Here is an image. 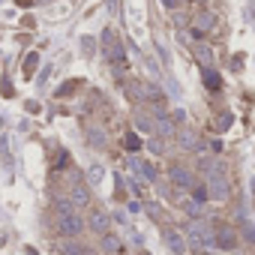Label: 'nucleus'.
<instances>
[{
	"label": "nucleus",
	"mask_w": 255,
	"mask_h": 255,
	"mask_svg": "<svg viewBox=\"0 0 255 255\" xmlns=\"http://www.w3.org/2000/svg\"><path fill=\"white\" fill-rule=\"evenodd\" d=\"M57 228H60L63 237H78V234L84 231V219L75 213V207H72L66 198L57 201Z\"/></svg>",
	"instance_id": "f257e3e1"
},
{
	"label": "nucleus",
	"mask_w": 255,
	"mask_h": 255,
	"mask_svg": "<svg viewBox=\"0 0 255 255\" xmlns=\"http://www.w3.org/2000/svg\"><path fill=\"white\" fill-rule=\"evenodd\" d=\"M60 252H63V255H84V249H81L78 243H63Z\"/></svg>",
	"instance_id": "dca6fc26"
},
{
	"label": "nucleus",
	"mask_w": 255,
	"mask_h": 255,
	"mask_svg": "<svg viewBox=\"0 0 255 255\" xmlns=\"http://www.w3.org/2000/svg\"><path fill=\"white\" fill-rule=\"evenodd\" d=\"M180 147H183V150H192V147H195V132H192V129H183V132H180Z\"/></svg>",
	"instance_id": "ddd939ff"
},
{
	"label": "nucleus",
	"mask_w": 255,
	"mask_h": 255,
	"mask_svg": "<svg viewBox=\"0 0 255 255\" xmlns=\"http://www.w3.org/2000/svg\"><path fill=\"white\" fill-rule=\"evenodd\" d=\"M156 129H159V135H162V138H165V135H168V138L174 135V126H171V120H168L165 114H159V117H156Z\"/></svg>",
	"instance_id": "9d476101"
},
{
	"label": "nucleus",
	"mask_w": 255,
	"mask_h": 255,
	"mask_svg": "<svg viewBox=\"0 0 255 255\" xmlns=\"http://www.w3.org/2000/svg\"><path fill=\"white\" fill-rule=\"evenodd\" d=\"M150 150H153V153H165V150H162V138H153V141H150Z\"/></svg>",
	"instance_id": "5701e85b"
},
{
	"label": "nucleus",
	"mask_w": 255,
	"mask_h": 255,
	"mask_svg": "<svg viewBox=\"0 0 255 255\" xmlns=\"http://www.w3.org/2000/svg\"><path fill=\"white\" fill-rule=\"evenodd\" d=\"M213 246H219V249H234V246H237V234L222 228V231L213 234Z\"/></svg>",
	"instance_id": "0eeeda50"
},
{
	"label": "nucleus",
	"mask_w": 255,
	"mask_h": 255,
	"mask_svg": "<svg viewBox=\"0 0 255 255\" xmlns=\"http://www.w3.org/2000/svg\"><path fill=\"white\" fill-rule=\"evenodd\" d=\"M90 141L102 147V144H105V135H102V132H96V129H90Z\"/></svg>",
	"instance_id": "412c9836"
},
{
	"label": "nucleus",
	"mask_w": 255,
	"mask_h": 255,
	"mask_svg": "<svg viewBox=\"0 0 255 255\" xmlns=\"http://www.w3.org/2000/svg\"><path fill=\"white\" fill-rule=\"evenodd\" d=\"M81 48L84 51H93V39H81Z\"/></svg>",
	"instance_id": "a878e982"
},
{
	"label": "nucleus",
	"mask_w": 255,
	"mask_h": 255,
	"mask_svg": "<svg viewBox=\"0 0 255 255\" xmlns=\"http://www.w3.org/2000/svg\"><path fill=\"white\" fill-rule=\"evenodd\" d=\"M186 213H189V216H198V213H201V204H195V201L186 204Z\"/></svg>",
	"instance_id": "b1692460"
},
{
	"label": "nucleus",
	"mask_w": 255,
	"mask_h": 255,
	"mask_svg": "<svg viewBox=\"0 0 255 255\" xmlns=\"http://www.w3.org/2000/svg\"><path fill=\"white\" fill-rule=\"evenodd\" d=\"M246 237H249V240L255 243V228H252V225H246Z\"/></svg>",
	"instance_id": "bb28decb"
},
{
	"label": "nucleus",
	"mask_w": 255,
	"mask_h": 255,
	"mask_svg": "<svg viewBox=\"0 0 255 255\" xmlns=\"http://www.w3.org/2000/svg\"><path fill=\"white\" fill-rule=\"evenodd\" d=\"M204 84H207L210 90H219V75H216L210 66H204Z\"/></svg>",
	"instance_id": "f8f14e48"
},
{
	"label": "nucleus",
	"mask_w": 255,
	"mask_h": 255,
	"mask_svg": "<svg viewBox=\"0 0 255 255\" xmlns=\"http://www.w3.org/2000/svg\"><path fill=\"white\" fill-rule=\"evenodd\" d=\"M87 225H90V231H96V234H108V213H105V210H93L90 219H87Z\"/></svg>",
	"instance_id": "423d86ee"
},
{
	"label": "nucleus",
	"mask_w": 255,
	"mask_h": 255,
	"mask_svg": "<svg viewBox=\"0 0 255 255\" xmlns=\"http://www.w3.org/2000/svg\"><path fill=\"white\" fill-rule=\"evenodd\" d=\"M126 147H129V150L135 153V150L141 147V141H138V135H132V132H129V135H126Z\"/></svg>",
	"instance_id": "6ab92c4d"
},
{
	"label": "nucleus",
	"mask_w": 255,
	"mask_h": 255,
	"mask_svg": "<svg viewBox=\"0 0 255 255\" xmlns=\"http://www.w3.org/2000/svg\"><path fill=\"white\" fill-rule=\"evenodd\" d=\"M186 237H189V243H192L195 249L213 246V231H210V228H207V222H201V219H192V222H189Z\"/></svg>",
	"instance_id": "f03ea898"
},
{
	"label": "nucleus",
	"mask_w": 255,
	"mask_h": 255,
	"mask_svg": "<svg viewBox=\"0 0 255 255\" xmlns=\"http://www.w3.org/2000/svg\"><path fill=\"white\" fill-rule=\"evenodd\" d=\"M168 177H171V183H177L180 189H192V171L189 168H183V165H171L168 168Z\"/></svg>",
	"instance_id": "20e7f679"
},
{
	"label": "nucleus",
	"mask_w": 255,
	"mask_h": 255,
	"mask_svg": "<svg viewBox=\"0 0 255 255\" xmlns=\"http://www.w3.org/2000/svg\"><path fill=\"white\" fill-rule=\"evenodd\" d=\"M87 177H90V183H99V180H102V165H90Z\"/></svg>",
	"instance_id": "a211bd4d"
},
{
	"label": "nucleus",
	"mask_w": 255,
	"mask_h": 255,
	"mask_svg": "<svg viewBox=\"0 0 255 255\" xmlns=\"http://www.w3.org/2000/svg\"><path fill=\"white\" fill-rule=\"evenodd\" d=\"M87 201H90L87 186H81V183H78V186H72V192H69V204H72V207H84Z\"/></svg>",
	"instance_id": "1a4fd4ad"
},
{
	"label": "nucleus",
	"mask_w": 255,
	"mask_h": 255,
	"mask_svg": "<svg viewBox=\"0 0 255 255\" xmlns=\"http://www.w3.org/2000/svg\"><path fill=\"white\" fill-rule=\"evenodd\" d=\"M198 24H201V30H210V27H213V15H210V12H201V15H198Z\"/></svg>",
	"instance_id": "f3484780"
},
{
	"label": "nucleus",
	"mask_w": 255,
	"mask_h": 255,
	"mask_svg": "<svg viewBox=\"0 0 255 255\" xmlns=\"http://www.w3.org/2000/svg\"><path fill=\"white\" fill-rule=\"evenodd\" d=\"M102 249L105 252H120V240L114 234H102Z\"/></svg>",
	"instance_id": "9b49d317"
},
{
	"label": "nucleus",
	"mask_w": 255,
	"mask_h": 255,
	"mask_svg": "<svg viewBox=\"0 0 255 255\" xmlns=\"http://www.w3.org/2000/svg\"><path fill=\"white\" fill-rule=\"evenodd\" d=\"M228 195H231V186H228L225 174H210V177H207V198L225 201Z\"/></svg>",
	"instance_id": "7ed1b4c3"
},
{
	"label": "nucleus",
	"mask_w": 255,
	"mask_h": 255,
	"mask_svg": "<svg viewBox=\"0 0 255 255\" xmlns=\"http://www.w3.org/2000/svg\"><path fill=\"white\" fill-rule=\"evenodd\" d=\"M228 126H231V114H222V117H219V126H216V129L222 132V129H228Z\"/></svg>",
	"instance_id": "4be33fe9"
},
{
	"label": "nucleus",
	"mask_w": 255,
	"mask_h": 255,
	"mask_svg": "<svg viewBox=\"0 0 255 255\" xmlns=\"http://www.w3.org/2000/svg\"><path fill=\"white\" fill-rule=\"evenodd\" d=\"M162 6H165V9H177V6H180V0H162Z\"/></svg>",
	"instance_id": "393cba45"
},
{
	"label": "nucleus",
	"mask_w": 255,
	"mask_h": 255,
	"mask_svg": "<svg viewBox=\"0 0 255 255\" xmlns=\"http://www.w3.org/2000/svg\"><path fill=\"white\" fill-rule=\"evenodd\" d=\"M129 165H132V171H138L144 180H150V183L156 180V168H153L150 162H141V159H129Z\"/></svg>",
	"instance_id": "6e6552de"
},
{
	"label": "nucleus",
	"mask_w": 255,
	"mask_h": 255,
	"mask_svg": "<svg viewBox=\"0 0 255 255\" xmlns=\"http://www.w3.org/2000/svg\"><path fill=\"white\" fill-rule=\"evenodd\" d=\"M156 51H159V57H162V63L168 66V63H171V57H168V51H165V45H162L159 39H156Z\"/></svg>",
	"instance_id": "aec40b11"
},
{
	"label": "nucleus",
	"mask_w": 255,
	"mask_h": 255,
	"mask_svg": "<svg viewBox=\"0 0 255 255\" xmlns=\"http://www.w3.org/2000/svg\"><path fill=\"white\" fill-rule=\"evenodd\" d=\"M135 123H138V129H141V132H150V129H153V123H150L147 114H135Z\"/></svg>",
	"instance_id": "2eb2a0df"
},
{
	"label": "nucleus",
	"mask_w": 255,
	"mask_h": 255,
	"mask_svg": "<svg viewBox=\"0 0 255 255\" xmlns=\"http://www.w3.org/2000/svg\"><path fill=\"white\" fill-rule=\"evenodd\" d=\"M198 60H201L204 66H210V63H213V51H210L207 45H198Z\"/></svg>",
	"instance_id": "4468645a"
},
{
	"label": "nucleus",
	"mask_w": 255,
	"mask_h": 255,
	"mask_svg": "<svg viewBox=\"0 0 255 255\" xmlns=\"http://www.w3.org/2000/svg\"><path fill=\"white\" fill-rule=\"evenodd\" d=\"M162 237H165V246H168L174 255H183V252H186V240L180 237V231H174V228H165V231H162Z\"/></svg>",
	"instance_id": "39448f33"
}]
</instances>
